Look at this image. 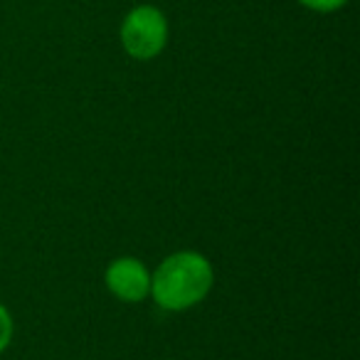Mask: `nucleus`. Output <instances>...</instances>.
Wrapping results in <instances>:
<instances>
[{
	"mask_svg": "<svg viewBox=\"0 0 360 360\" xmlns=\"http://www.w3.org/2000/svg\"><path fill=\"white\" fill-rule=\"evenodd\" d=\"M215 286V266L210 257L198 250H178L163 257L150 269L148 299L168 314H183L210 296Z\"/></svg>",
	"mask_w": 360,
	"mask_h": 360,
	"instance_id": "f257e3e1",
	"label": "nucleus"
},
{
	"mask_svg": "<svg viewBox=\"0 0 360 360\" xmlns=\"http://www.w3.org/2000/svg\"><path fill=\"white\" fill-rule=\"evenodd\" d=\"M170 40V25L165 13L153 3L134 6L119 25V42L136 62H153L163 55Z\"/></svg>",
	"mask_w": 360,
	"mask_h": 360,
	"instance_id": "f03ea898",
	"label": "nucleus"
},
{
	"mask_svg": "<svg viewBox=\"0 0 360 360\" xmlns=\"http://www.w3.org/2000/svg\"><path fill=\"white\" fill-rule=\"evenodd\" d=\"M104 289L121 304H143L150 294V269L139 257L121 255L106 264Z\"/></svg>",
	"mask_w": 360,
	"mask_h": 360,
	"instance_id": "7ed1b4c3",
	"label": "nucleus"
},
{
	"mask_svg": "<svg viewBox=\"0 0 360 360\" xmlns=\"http://www.w3.org/2000/svg\"><path fill=\"white\" fill-rule=\"evenodd\" d=\"M13 338H15V319L6 304H0V355L11 348Z\"/></svg>",
	"mask_w": 360,
	"mask_h": 360,
	"instance_id": "20e7f679",
	"label": "nucleus"
},
{
	"mask_svg": "<svg viewBox=\"0 0 360 360\" xmlns=\"http://www.w3.org/2000/svg\"><path fill=\"white\" fill-rule=\"evenodd\" d=\"M301 8L311 13H321V15H328V13H338L340 8H345L350 0H296Z\"/></svg>",
	"mask_w": 360,
	"mask_h": 360,
	"instance_id": "39448f33",
	"label": "nucleus"
}]
</instances>
